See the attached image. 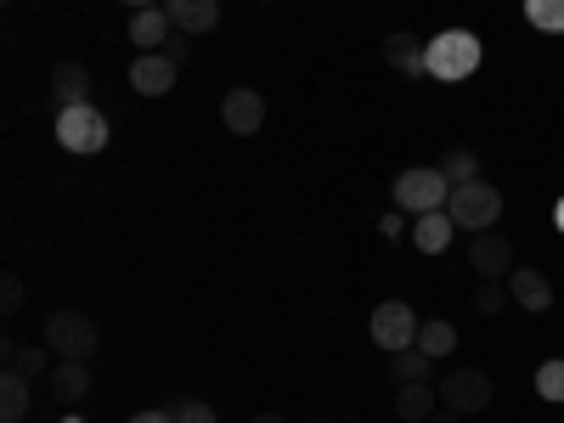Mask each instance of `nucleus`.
I'll use <instances>...</instances> for the list:
<instances>
[{
	"label": "nucleus",
	"mask_w": 564,
	"mask_h": 423,
	"mask_svg": "<svg viewBox=\"0 0 564 423\" xmlns=\"http://www.w3.org/2000/svg\"><path fill=\"white\" fill-rule=\"evenodd\" d=\"M249 423H289V417H282V412H260V417H249Z\"/></svg>",
	"instance_id": "nucleus-34"
},
{
	"label": "nucleus",
	"mask_w": 564,
	"mask_h": 423,
	"mask_svg": "<svg viewBox=\"0 0 564 423\" xmlns=\"http://www.w3.org/2000/svg\"><path fill=\"white\" fill-rule=\"evenodd\" d=\"M430 423H463V412H452V406H441V412H435Z\"/></svg>",
	"instance_id": "nucleus-33"
},
{
	"label": "nucleus",
	"mask_w": 564,
	"mask_h": 423,
	"mask_svg": "<svg viewBox=\"0 0 564 423\" xmlns=\"http://www.w3.org/2000/svg\"><path fill=\"white\" fill-rule=\"evenodd\" d=\"M536 395H542V401H553V406L564 401V356H553V361H542V367H536Z\"/></svg>",
	"instance_id": "nucleus-26"
},
{
	"label": "nucleus",
	"mask_w": 564,
	"mask_h": 423,
	"mask_svg": "<svg viewBox=\"0 0 564 423\" xmlns=\"http://www.w3.org/2000/svg\"><path fill=\"white\" fill-rule=\"evenodd\" d=\"M164 12H170V23L181 29V34H209L215 23H220V0H164Z\"/></svg>",
	"instance_id": "nucleus-16"
},
{
	"label": "nucleus",
	"mask_w": 564,
	"mask_h": 423,
	"mask_svg": "<svg viewBox=\"0 0 564 423\" xmlns=\"http://www.w3.org/2000/svg\"><path fill=\"white\" fill-rule=\"evenodd\" d=\"M441 175H446L452 186H463V181H480V153H475V148H452V153L441 159Z\"/></svg>",
	"instance_id": "nucleus-23"
},
{
	"label": "nucleus",
	"mask_w": 564,
	"mask_h": 423,
	"mask_svg": "<svg viewBox=\"0 0 564 423\" xmlns=\"http://www.w3.org/2000/svg\"><path fill=\"white\" fill-rule=\"evenodd\" d=\"M390 367H395V384H430L435 356H423V350L412 345V350H395V356H390Z\"/></svg>",
	"instance_id": "nucleus-22"
},
{
	"label": "nucleus",
	"mask_w": 564,
	"mask_h": 423,
	"mask_svg": "<svg viewBox=\"0 0 564 423\" xmlns=\"http://www.w3.org/2000/svg\"><path fill=\"white\" fill-rule=\"evenodd\" d=\"M513 300H508V276H480V289H475V311L480 316H497V311H508Z\"/></svg>",
	"instance_id": "nucleus-24"
},
{
	"label": "nucleus",
	"mask_w": 564,
	"mask_h": 423,
	"mask_svg": "<svg viewBox=\"0 0 564 423\" xmlns=\"http://www.w3.org/2000/svg\"><path fill=\"white\" fill-rule=\"evenodd\" d=\"M435 390H441V406H452V412H463V417L491 406V379H486L480 367H452Z\"/></svg>",
	"instance_id": "nucleus-7"
},
{
	"label": "nucleus",
	"mask_w": 564,
	"mask_h": 423,
	"mask_svg": "<svg viewBox=\"0 0 564 423\" xmlns=\"http://www.w3.org/2000/svg\"><path fill=\"white\" fill-rule=\"evenodd\" d=\"M57 141L68 153H79V159H90V153H102L108 141H113V124H108V113L102 108H57Z\"/></svg>",
	"instance_id": "nucleus-5"
},
{
	"label": "nucleus",
	"mask_w": 564,
	"mask_h": 423,
	"mask_svg": "<svg viewBox=\"0 0 564 423\" xmlns=\"http://www.w3.org/2000/svg\"><path fill=\"white\" fill-rule=\"evenodd\" d=\"M525 18L542 34H564V0H525Z\"/></svg>",
	"instance_id": "nucleus-25"
},
{
	"label": "nucleus",
	"mask_w": 564,
	"mask_h": 423,
	"mask_svg": "<svg viewBox=\"0 0 564 423\" xmlns=\"http://www.w3.org/2000/svg\"><path fill=\"white\" fill-rule=\"evenodd\" d=\"M63 423H85V417H79V412H68V417H63Z\"/></svg>",
	"instance_id": "nucleus-36"
},
{
	"label": "nucleus",
	"mask_w": 564,
	"mask_h": 423,
	"mask_svg": "<svg viewBox=\"0 0 564 423\" xmlns=\"http://www.w3.org/2000/svg\"><path fill=\"white\" fill-rule=\"evenodd\" d=\"M29 406H34V379L7 372L0 379V423H29Z\"/></svg>",
	"instance_id": "nucleus-20"
},
{
	"label": "nucleus",
	"mask_w": 564,
	"mask_h": 423,
	"mask_svg": "<svg viewBox=\"0 0 564 423\" xmlns=\"http://www.w3.org/2000/svg\"><path fill=\"white\" fill-rule=\"evenodd\" d=\"M379 231H384V238H406V220H401V215H384Z\"/></svg>",
	"instance_id": "nucleus-30"
},
{
	"label": "nucleus",
	"mask_w": 564,
	"mask_h": 423,
	"mask_svg": "<svg viewBox=\"0 0 564 423\" xmlns=\"http://www.w3.org/2000/svg\"><path fill=\"white\" fill-rule=\"evenodd\" d=\"M367 334L379 350H412L417 345V311L406 300H384V305H372V322H367Z\"/></svg>",
	"instance_id": "nucleus-6"
},
{
	"label": "nucleus",
	"mask_w": 564,
	"mask_h": 423,
	"mask_svg": "<svg viewBox=\"0 0 564 423\" xmlns=\"http://www.w3.org/2000/svg\"><path fill=\"white\" fill-rule=\"evenodd\" d=\"M508 300L520 305V311H531V316L553 311V282H547V271H536V265H513V271H508Z\"/></svg>",
	"instance_id": "nucleus-9"
},
{
	"label": "nucleus",
	"mask_w": 564,
	"mask_h": 423,
	"mask_svg": "<svg viewBox=\"0 0 564 423\" xmlns=\"http://www.w3.org/2000/svg\"><path fill=\"white\" fill-rule=\"evenodd\" d=\"M446 215H452L463 231H497V220H502V193H497L491 181H463V186H452Z\"/></svg>",
	"instance_id": "nucleus-4"
},
{
	"label": "nucleus",
	"mask_w": 564,
	"mask_h": 423,
	"mask_svg": "<svg viewBox=\"0 0 564 423\" xmlns=\"http://www.w3.org/2000/svg\"><path fill=\"white\" fill-rule=\"evenodd\" d=\"M305 423H334V417H305Z\"/></svg>",
	"instance_id": "nucleus-37"
},
{
	"label": "nucleus",
	"mask_w": 564,
	"mask_h": 423,
	"mask_svg": "<svg viewBox=\"0 0 564 423\" xmlns=\"http://www.w3.org/2000/svg\"><path fill=\"white\" fill-rule=\"evenodd\" d=\"M452 198V181L441 175V164H412L395 175V209L406 215H435Z\"/></svg>",
	"instance_id": "nucleus-3"
},
{
	"label": "nucleus",
	"mask_w": 564,
	"mask_h": 423,
	"mask_svg": "<svg viewBox=\"0 0 564 423\" xmlns=\"http://www.w3.org/2000/svg\"><path fill=\"white\" fill-rule=\"evenodd\" d=\"M553 226H558V231H564V198H558V204H553Z\"/></svg>",
	"instance_id": "nucleus-35"
},
{
	"label": "nucleus",
	"mask_w": 564,
	"mask_h": 423,
	"mask_svg": "<svg viewBox=\"0 0 564 423\" xmlns=\"http://www.w3.org/2000/svg\"><path fill=\"white\" fill-rule=\"evenodd\" d=\"M130 90H135V97H170V90H175V57L141 52L130 63Z\"/></svg>",
	"instance_id": "nucleus-10"
},
{
	"label": "nucleus",
	"mask_w": 564,
	"mask_h": 423,
	"mask_svg": "<svg viewBox=\"0 0 564 423\" xmlns=\"http://www.w3.org/2000/svg\"><path fill=\"white\" fill-rule=\"evenodd\" d=\"M452 231H457V220H452L446 209H435V215H417V220H412V243H417L423 254H446V249H452Z\"/></svg>",
	"instance_id": "nucleus-19"
},
{
	"label": "nucleus",
	"mask_w": 564,
	"mask_h": 423,
	"mask_svg": "<svg viewBox=\"0 0 564 423\" xmlns=\"http://www.w3.org/2000/svg\"><path fill=\"white\" fill-rule=\"evenodd\" d=\"M468 265L480 276H508L513 271V243L502 231H475V243H468Z\"/></svg>",
	"instance_id": "nucleus-12"
},
{
	"label": "nucleus",
	"mask_w": 564,
	"mask_h": 423,
	"mask_svg": "<svg viewBox=\"0 0 564 423\" xmlns=\"http://www.w3.org/2000/svg\"><path fill=\"white\" fill-rule=\"evenodd\" d=\"M260 7H271V0H260Z\"/></svg>",
	"instance_id": "nucleus-38"
},
{
	"label": "nucleus",
	"mask_w": 564,
	"mask_h": 423,
	"mask_svg": "<svg viewBox=\"0 0 564 423\" xmlns=\"http://www.w3.org/2000/svg\"><path fill=\"white\" fill-rule=\"evenodd\" d=\"M186 52H193V34H181V29H175V34L164 40V57H175V63H181Z\"/></svg>",
	"instance_id": "nucleus-29"
},
{
	"label": "nucleus",
	"mask_w": 564,
	"mask_h": 423,
	"mask_svg": "<svg viewBox=\"0 0 564 423\" xmlns=\"http://www.w3.org/2000/svg\"><path fill=\"white\" fill-rule=\"evenodd\" d=\"M45 345H52L57 361H90L97 345H102V334L85 311H52L45 316Z\"/></svg>",
	"instance_id": "nucleus-2"
},
{
	"label": "nucleus",
	"mask_w": 564,
	"mask_h": 423,
	"mask_svg": "<svg viewBox=\"0 0 564 423\" xmlns=\"http://www.w3.org/2000/svg\"><path fill=\"white\" fill-rule=\"evenodd\" d=\"M130 423H175V417H170V412H135Z\"/></svg>",
	"instance_id": "nucleus-31"
},
{
	"label": "nucleus",
	"mask_w": 564,
	"mask_h": 423,
	"mask_svg": "<svg viewBox=\"0 0 564 423\" xmlns=\"http://www.w3.org/2000/svg\"><path fill=\"white\" fill-rule=\"evenodd\" d=\"M170 417H175V423H215V406H209V401H175Z\"/></svg>",
	"instance_id": "nucleus-27"
},
{
	"label": "nucleus",
	"mask_w": 564,
	"mask_h": 423,
	"mask_svg": "<svg viewBox=\"0 0 564 423\" xmlns=\"http://www.w3.org/2000/svg\"><path fill=\"white\" fill-rule=\"evenodd\" d=\"M0 361H7V372H23V379H52V367H57V356H52V345H29V339H7V350H0Z\"/></svg>",
	"instance_id": "nucleus-11"
},
{
	"label": "nucleus",
	"mask_w": 564,
	"mask_h": 423,
	"mask_svg": "<svg viewBox=\"0 0 564 423\" xmlns=\"http://www.w3.org/2000/svg\"><path fill=\"white\" fill-rule=\"evenodd\" d=\"M45 390H52L57 406L74 412V406L90 395V361H57V367H52V379H45Z\"/></svg>",
	"instance_id": "nucleus-13"
},
{
	"label": "nucleus",
	"mask_w": 564,
	"mask_h": 423,
	"mask_svg": "<svg viewBox=\"0 0 564 423\" xmlns=\"http://www.w3.org/2000/svg\"><path fill=\"white\" fill-rule=\"evenodd\" d=\"M417 350H423V356H435V361H441V356H452V350H457V327H452L446 316L417 322Z\"/></svg>",
	"instance_id": "nucleus-21"
},
{
	"label": "nucleus",
	"mask_w": 564,
	"mask_h": 423,
	"mask_svg": "<svg viewBox=\"0 0 564 423\" xmlns=\"http://www.w3.org/2000/svg\"><path fill=\"white\" fill-rule=\"evenodd\" d=\"M423 45H430V40H417V34H406V29H390L379 52H384V63H390L395 74L423 79Z\"/></svg>",
	"instance_id": "nucleus-14"
},
{
	"label": "nucleus",
	"mask_w": 564,
	"mask_h": 423,
	"mask_svg": "<svg viewBox=\"0 0 564 423\" xmlns=\"http://www.w3.org/2000/svg\"><path fill=\"white\" fill-rule=\"evenodd\" d=\"M486 63V45L475 29H441L430 45H423V74L441 85H463L475 79V68Z\"/></svg>",
	"instance_id": "nucleus-1"
},
{
	"label": "nucleus",
	"mask_w": 564,
	"mask_h": 423,
	"mask_svg": "<svg viewBox=\"0 0 564 423\" xmlns=\"http://www.w3.org/2000/svg\"><path fill=\"white\" fill-rule=\"evenodd\" d=\"M23 300H29L23 276H7V282H0V311H7V316H18V311H23Z\"/></svg>",
	"instance_id": "nucleus-28"
},
{
	"label": "nucleus",
	"mask_w": 564,
	"mask_h": 423,
	"mask_svg": "<svg viewBox=\"0 0 564 423\" xmlns=\"http://www.w3.org/2000/svg\"><path fill=\"white\" fill-rule=\"evenodd\" d=\"M52 102H57V108H85V102H90V74H85V63L63 57V63L52 68Z\"/></svg>",
	"instance_id": "nucleus-15"
},
{
	"label": "nucleus",
	"mask_w": 564,
	"mask_h": 423,
	"mask_svg": "<svg viewBox=\"0 0 564 423\" xmlns=\"http://www.w3.org/2000/svg\"><path fill=\"white\" fill-rule=\"evenodd\" d=\"M220 124H226L231 135H260V124H265V97H260V90H249V85L226 90V102H220Z\"/></svg>",
	"instance_id": "nucleus-8"
},
{
	"label": "nucleus",
	"mask_w": 564,
	"mask_h": 423,
	"mask_svg": "<svg viewBox=\"0 0 564 423\" xmlns=\"http://www.w3.org/2000/svg\"><path fill=\"white\" fill-rule=\"evenodd\" d=\"M441 412V390L435 384H401L395 390V417L401 423H430Z\"/></svg>",
	"instance_id": "nucleus-18"
},
{
	"label": "nucleus",
	"mask_w": 564,
	"mask_h": 423,
	"mask_svg": "<svg viewBox=\"0 0 564 423\" xmlns=\"http://www.w3.org/2000/svg\"><path fill=\"white\" fill-rule=\"evenodd\" d=\"M119 7H130V12H148V7H164V0H119Z\"/></svg>",
	"instance_id": "nucleus-32"
},
{
	"label": "nucleus",
	"mask_w": 564,
	"mask_h": 423,
	"mask_svg": "<svg viewBox=\"0 0 564 423\" xmlns=\"http://www.w3.org/2000/svg\"><path fill=\"white\" fill-rule=\"evenodd\" d=\"M175 34L170 12L164 7H148V12H130V45L135 52H164V40Z\"/></svg>",
	"instance_id": "nucleus-17"
}]
</instances>
